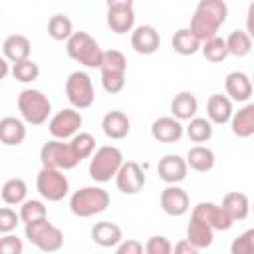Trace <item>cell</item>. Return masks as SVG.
<instances>
[{
  "mask_svg": "<svg viewBox=\"0 0 254 254\" xmlns=\"http://www.w3.org/2000/svg\"><path fill=\"white\" fill-rule=\"evenodd\" d=\"M228 6L222 0H202L196 6V12L190 20V32L202 42H208L216 36L218 28L226 22Z\"/></svg>",
  "mask_w": 254,
  "mask_h": 254,
  "instance_id": "obj_1",
  "label": "cell"
},
{
  "mask_svg": "<svg viewBox=\"0 0 254 254\" xmlns=\"http://www.w3.org/2000/svg\"><path fill=\"white\" fill-rule=\"evenodd\" d=\"M109 206V194L99 187H83L73 192L69 200V208L79 218H89L93 214L103 212Z\"/></svg>",
  "mask_w": 254,
  "mask_h": 254,
  "instance_id": "obj_2",
  "label": "cell"
},
{
  "mask_svg": "<svg viewBox=\"0 0 254 254\" xmlns=\"http://www.w3.org/2000/svg\"><path fill=\"white\" fill-rule=\"evenodd\" d=\"M67 54L71 60L83 64L85 67H99L103 50L87 32H73L67 40Z\"/></svg>",
  "mask_w": 254,
  "mask_h": 254,
  "instance_id": "obj_3",
  "label": "cell"
},
{
  "mask_svg": "<svg viewBox=\"0 0 254 254\" xmlns=\"http://www.w3.org/2000/svg\"><path fill=\"white\" fill-rule=\"evenodd\" d=\"M26 238L38 246L42 252H58L64 244V234L60 228H56L48 218L28 222L26 224Z\"/></svg>",
  "mask_w": 254,
  "mask_h": 254,
  "instance_id": "obj_4",
  "label": "cell"
},
{
  "mask_svg": "<svg viewBox=\"0 0 254 254\" xmlns=\"http://www.w3.org/2000/svg\"><path fill=\"white\" fill-rule=\"evenodd\" d=\"M121 165H123L121 151L117 147L105 145L93 155V159L89 163V177L97 183H107L113 175H117Z\"/></svg>",
  "mask_w": 254,
  "mask_h": 254,
  "instance_id": "obj_5",
  "label": "cell"
},
{
  "mask_svg": "<svg viewBox=\"0 0 254 254\" xmlns=\"http://www.w3.org/2000/svg\"><path fill=\"white\" fill-rule=\"evenodd\" d=\"M22 117L32 125H42L50 115V99L38 89H24L18 97Z\"/></svg>",
  "mask_w": 254,
  "mask_h": 254,
  "instance_id": "obj_6",
  "label": "cell"
},
{
  "mask_svg": "<svg viewBox=\"0 0 254 254\" xmlns=\"http://www.w3.org/2000/svg\"><path fill=\"white\" fill-rule=\"evenodd\" d=\"M40 161L42 167L46 169H58V171H67L77 167V157L73 155L69 143H62V141H50L42 147L40 151Z\"/></svg>",
  "mask_w": 254,
  "mask_h": 254,
  "instance_id": "obj_7",
  "label": "cell"
},
{
  "mask_svg": "<svg viewBox=\"0 0 254 254\" xmlns=\"http://www.w3.org/2000/svg\"><path fill=\"white\" fill-rule=\"evenodd\" d=\"M36 187H38V192L50 202L62 200L69 190V183L65 175L58 169H46V167H42V171L38 173Z\"/></svg>",
  "mask_w": 254,
  "mask_h": 254,
  "instance_id": "obj_8",
  "label": "cell"
},
{
  "mask_svg": "<svg viewBox=\"0 0 254 254\" xmlns=\"http://www.w3.org/2000/svg\"><path fill=\"white\" fill-rule=\"evenodd\" d=\"M65 93H67V99L71 101V105L77 107V109H87L93 103V99H95L91 79L83 71H73L67 77V81H65Z\"/></svg>",
  "mask_w": 254,
  "mask_h": 254,
  "instance_id": "obj_9",
  "label": "cell"
},
{
  "mask_svg": "<svg viewBox=\"0 0 254 254\" xmlns=\"http://www.w3.org/2000/svg\"><path fill=\"white\" fill-rule=\"evenodd\" d=\"M135 24L131 0H117L107 4V26L115 34H127Z\"/></svg>",
  "mask_w": 254,
  "mask_h": 254,
  "instance_id": "obj_10",
  "label": "cell"
},
{
  "mask_svg": "<svg viewBox=\"0 0 254 254\" xmlns=\"http://www.w3.org/2000/svg\"><path fill=\"white\" fill-rule=\"evenodd\" d=\"M115 183L123 194H137L145 187V173L139 167V163L127 161L119 167V171L115 175Z\"/></svg>",
  "mask_w": 254,
  "mask_h": 254,
  "instance_id": "obj_11",
  "label": "cell"
},
{
  "mask_svg": "<svg viewBox=\"0 0 254 254\" xmlns=\"http://www.w3.org/2000/svg\"><path fill=\"white\" fill-rule=\"evenodd\" d=\"M81 115L79 111L75 109H62L58 111L52 119H50V133L56 137V139H67V137H73L77 133V129L81 127Z\"/></svg>",
  "mask_w": 254,
  "mask_h": 254,
  "instance_id": "obj_12",
  "label": "cell"
},
{
  "mask_svg": "<svg viewBox=\"0 0 254 254\" xmlns=\"http://www.w3.org/2000/svg\"><path fill=\"white\" fill-rule=\"evenodd\" d=\"M192 218L202 222V224H206V226H210L212 230H228L232 226V220L228 218V214L220 206H216L212 202L196 204L194 210H192Z\"/></svg>",
  "mask_w": 254,
  "mask_h": 254,
  "instance_id": "obj_13",
  "label": "cell"
},
{
  "mask_svg": "<svg viewBox=\"0 0 254 254\" xmlns=\"http://www.w3.org/2000/svg\"><path fill=\"white\" fill-rule=\"evenodd\" d=\"M161 208L169 216H183L189 210V196H187V192L181 187H177V185H169L161 192Z\"/></svg>",
  "mask_w": 254,
  "mask_h": 254,
  "instance_id": "obj_14",
  "label": "cell"
},
{
  "mask_svg": "<svg viewBox=\"0 0 254 254\" xmlns=\"http://www.w3.org/2000/svg\"><path fill=\"white\" fill-rule=\"evenodd\" d=\"M131 46L137 54H155L161 46V36L153 26H139L131 36Z\"/></svg>",
  "mask_w": 254,
  "mask_h": 254,
  "instance_id": "obj_15",
  "label": "cell"
},
{
  "mask_svg": "<svg viewBox=\"0 0 254 254\" xmlns=\"http://www.w3.org/2000/svg\"><path fill=\"white\" fill-rule=\"evenodd\" d=\"M157 171H159V177L169 183V185H175V183H181L185 177H187V163L185 159H181L179 155H165L159 165H157Z\"/></svg>",
  "mask_w": 254,
  "mask_h": 254,
  "instance_id": "obj_16",
  "label": "cell"
},
{
  "mask_svg": "<svg viewBox=\"0 0 254 254\" xmlns=\"http://www.w3.org/2000/svg\"><path fill=\"white\" fill-rule=\"evenodd\" d=\"M151 135L159 143H175L183 137V125L173 117H159L151 125Z\"/></svg>",
  "mask_w": 254,
  "mask_h": 254,
  "instance_id": "obj_17",
  "label": "cell"
},
{
  "mask_svg": "<svg viewBox=\"0 0 254 254\" xmlns=\"http://www.w3.org/2000/svg\"><path fill=\"white\" fill-rule=\"evenodd\" d=\"M101 127L109 139H123L131 131V121L123 111H109V113H105Z\"/></svg>",
  "mask_w": 254,
  "mask_h": 254,
  "instance_id": "obj_18",
  "label": "cell"
},
{
  "mask_svg": "<svg viewBox=\"0 0 254 254\" xmlns=\"http://www.w3.org/2000/svg\"><path fill=\"white\" fill-rule=\"evenodd\" d=\"M228 218L234 222V220H244L248 216V210H250V200L244 192H238V190H232L228 194H224L222 198V206H220Z\"/></svg>",
  "mask_w": 254,
  "mask_h": 254,
  "instance_id": "obj_19",
  "label": "cell"
},
{
  "mask_svg": "<svg viewBox=\"0 0 254 254\" xmlns=\"http://www.w3.org/2000/svg\"><path fill=\"white\" fill-rule=\"evenodd\" d=\"M224 87H226V93L230 95V99H234V101H248L252 95V83H250L248 75L242 71L228 73Z\"/></svg>",
  "mask_w": 254,
  "mask_h": 254,
  "instance_id": "obj_20",
  "label": "cell"
},
{
  "mask_svg": "<svg viewBox=\"0 0 254 254\" xmlns=\"http://www.w3.org/2000/svg\"><path fill=\"white\" fill-rule=\"evenodd\" d=\"M196 109H198V101L190 91H181L171 101V113L177 117V121H187V119L190 121Z\"/></svg>",
  "mask_w": 254,
  "mask_h": 254,
  "instance_id": "obj_21",
  "label": "cell"
},
{
  "mask_svg": "<svg viewBox=\"0 0 254 254\" xmlns=\"http://www.w3.org/2000/svg\"><path fill=\"white\" fill-rule=\"evenodd\" d=\"M2 50H4V56H6L10 62L20 64V62L28 60L32 46H30V40H28L26 36H22V34H12V36H8V38L4 40Z\"/></svg>",
  "mask_w": 254,
  "mask_h": 254,
  "instance_id": "obj_22",
  "label": "cell"
},
{
  "mask_svg": "<svg viewBox=\"0 0 254 254\" xmlns=\"http://www.w3.org/2000/svg\"><path fill=\"white\" fill-rule=\"evenodd\" d=\"M26 139V127L16 117H4L0 121V141L8 147H16Z\"/></svg>",
  "mask_w": 254,
  "mask_h": 254,
  "instance_id": "obj_23",
  "label": "cell"
},
{
  "mask_svg": "<svg viewBox=\"0 0 254 254\" xmlns=\"http://www.w3.org/2000/svg\"><path fill=\"white\" fill-rule=\"evenodd\" d=\"M91 240L97 242L99 246H105V248L115 246L121 240V228L115 222H109V220L97 222L91 228Z\"/></svg>",
  "mask_w": 254,
  "mask_h": 254,
  "instance_id": "obj_24",
  "label": "cell"
},
{
  "mask_svg": "<svg viewBox=\"0 0 254 254\" xmlns=\"http://www.w3.org/2000/svg\"><path fill=\"white\" fill-rule=\"evenodd\" d=\"M206 113L212 123H226L232 117V101L226 95L214 93L206 103Z\"/></svg>",
  "mask_w": 254,
  "mask_h": 254,
  "instance_id": "obj_25",
  "label": "cell"
},
{
  "mask_svg": "<svg viewBox=\"0 0 254 254\" xmlns=\"http://www.w3.org/2000/svg\"><path fill=\"white\" fill-rule=\"evenodd\" d=\"M214 240V230L194 218H190L189 226H187V242H190L196 250L200 248H208Z\"/></svg>",
  "mask_w": 254,
  "mask_h": 254,
  "instance_id": "obj_26",
  "label": "cell"
},
{
  "mask_svg": "<svg viewBox=\"0 0 254 254\" xmlns=\"http://www.w3.org/2000/svg\"><path fill=\"white\" fill-rule=\"evenodd\" d=\"M232 133L240 139H248L254 135V105L252 103L232 115Z\"/></svg>",
  "mask_w": 254,
  "mask_h": 254,
  "instance_id": "obj_27",
  "label": "cell"
},
{
  "mask_svg": "<svg viewBox=\"0 0 254 254\" xmlns=\"http://www.w3.org/2000/svg\"><path fill=\"white\" fill-rule=\"evenodd\" d=\"M185 163H187V167H190L198 173H206L214 167V153L202 145H196V147L189 149Z\"/></svg>",
  "mask_w": 254,
  "mask_h": 254,
  "instance_id": "obj_28",
  "label": "cell"
},
{
  "mask_svg": "<svg viewBox=\"0 0 254 254\" xmlns=\"http://www.w3.org/2000/svg\"><path fill=\"white\" fill-rule=\"evenodd\" d=\"M171 44H173V50L177 54H181V56H192V54H196L200 50V40L189 28L177 30L173 40H171Z\"/></svg>",
  "mask_w": 254,
  "mask_h": 254,
  "instance_id": "obj_29",
  "label": "cell"
},
{
  "mask_svg": "<svg viewBox=\"0 0 254 254\" xmlns=\"http://www.w3.org/2000/svg\"><path fill=\"white\" fill-rule=\"evenodd\" d=\"M48 34H50V38H54V40H58V42L69 40L71 34H73V24H71V20H69L67 16L56 14V16H52L50 22H48Z\"/></svg>",
  "mask_w": 254,
  "mask_h": 254,
  "instance_id": "obj_30",
  "label": "cell"
},
{
  "mask_svg": "<svg viewBox=\"0 0 254 254\" xmlns=\"http://www.w3.org/2000/svg\"><path fill=\"white\" fill-rule=\"evenodd\" d=\"M224 42H226L228 54L238 56V58L250 54V50H252V38H250L244 30H234V32H230V36H228Z\"/></svg>",
  "mask_w": 254,
  "mask_h": 254,
  "instance_id": "obj_31",
  "label": "cell"
},
{
  "mask_svg": "<svg viewBox=\"0 0 254 254\" xmlns=\"http://www.w3.org/2000/svg\"><path fill=\"white\" fill-rule=\"evenodd\" d=\"M26 192H28V187L22 179L14 177V179H8L2 187V200L6 204H20L24 202L26 198Z\"/></svg>",
  "mask_w": 254,
  "mask_h": 254,
  "instance_id": "obj_32",
  "label": "cell"
},
{
  "mask_svg": "<svg viewBox=\"0 0 254 254\" xmlns=\"http://www.w3.org/2000/svg\"><path fill=\"white\" fill-rule=\"evenodd\" d=\"M187 135L194 143H204V141H208L212 137V125L206 119L194 117V119H190V123L187 127Z\"/></svg>",
  "mask_w": 254,
  "mask_h": 254,
  "instance_id": "obj_33",
  "label": "cell"
},
{
  "mask_svg": "<svg viewBox=\"0 0 254 254\" xmlns=\"http://www.w3.org/2000/svg\"><path fill=\"white\" fill-rule=\"evenodd\" d=\"M202 54H204V58H206L208 62H212V64H218V62L226 60V56H228V50H226V42H224L222 38L214 36L212 40L204 42V46H202Z\"/></svg>",
  "mask_w": 254,
  "mask_h": 254,
  "instance_id": "obj_34",
  "label": "cell"
},
{
  "mask_svg": "<svg viewBox=\"0 0 254 254\" xmlns=\"http://www.w3.org/2000/svg\"><path fill=\"white\" fill-rule=\"evenodd\" d=\"M99 69L101 71H121V73H125V69H127V58L119 50H107V52H103Z\"/></svg>",
  "mask_w": 254,
  "mask_h": 254,
  "instance_id": "obj_35",
  "label": "cell"
},
{
  "mask_svg": "<svg viewBox=\"0 0 254 254\" xmlns=\"http://www.w3.org/2000/svg\"><path fill=\"white\" fill-rule=\"evenodd\" d=\"M69 147H71L73 155L77 157V161H81V159H87V157L93 153V149H95V139H93V135H89V133H79V135H75V137L71 139Z\"/></svg>",
  "mask_w": 254,
  "mask_h": 254,
  "instance_id": "obj_36",
  "label": "cell"
},
{
  "mask_svg": "<svg viewBox=\"0 0 254 254\" xmlns=\"http://www.w3.org/2000/svg\"><path fill=\"white\" fill-rule=\"evenodd\" d=\"M12 75H14V79H18V81H22V83H28V81L38 79L40 67H38V64H34L32 60H24V62H20V64H14Z\"/></svg>",
  "mask_w": 254,
  "mask_h": 254,
  "instance_id": "obj_37",
  "label": "cell"
},
{
  "mask_svg": "<svg viewBox=\"0 0 254 254\" xmlns=\"http://www.w3.org/2000/svg\"><path fill=\"white\" fill-rule=\"evenodd\" d=\"M20 218L28 224V222H36V220H44L46 218V206L40 200H26L22 204L20 210Z\"/></svg>",
  "mask_w": 254,
  "mask_h": 254,
  "instance_id": "obj_38",
  "label": "cell"
},
{
  "mask_svg": "<svg viewBox=\"0 0 254 254\" xmlns=\"http://www.w3.org/2000/svg\"><path fill=\"white\" fill-rule=\"evenodd\" d=\"M230 254H254V230H246L230 244Z\"/></svg>",
  "mask_w": 254,
  "mask_h": 254,
  "instance_id": "obj_39",
  "label": "cell"
},
{
  "mask_svg": "<svg viewBox=\"0 0 254 254\" xmlns=\"http://www.w3.org/2000/svg\"><path fill=\"white\" fill-rule=\"evenodd\" d=\"M101 85L107 93H119L125 85V73H121V71H101Z\"/></svg>",
  "mask_w": 254,
  "mask_h": 254,
  "instance_id": "obj_40",
  "label": "cell"
},
{
  "mask_svg": "<svg viewBox=\"0 0 254 254\" xmlns=\"http://www.w3.org/2000/svg\"><path fill=\"white\" fill-rule=\"evenodd\" d=\"M173 246L169 242V238L165 236H151L145 244V252L147 254H171Z\"/></svg>",
  "mask_w": 254,
  "mask_h": 254,
  "instance_id": "obj_41",
  "label": "cell"
},
{
  "mask_svg": "<svg viewBox=\"0 0 254 254\" xmlns=\"http://www.w3.org/2000/svg\"><path fill=\"white\" fill-rule=\"evenodd\" d=\"M18 218H20V216H18L12 208H8V206L0 208V232H4V234L12 232V230L18 226Z\"/></svg>",
  "mask_w": 254,
  "mask_h": 254,
  "instance_id": "obj_42",
  "label": "cell"
},
{
  "mask_svg": "<svg viewBox=\"0 0 254 254\" xmlns=\"http://www.w3.org/2000/svg\"><path fill=\"white\" fill-rule=\"evenodd\" d=\"M22 240L14 234H6L0 238V254H22Z\"/></svg>",
  "mask_w": 254,
  "mask_h": 254,
  "instance_id": "obj_43",
  "label": "cell"
},
{
  "mask_svg": "<svg viewBox=\"0 0 254 254\" xmlns=\"http://www.w3.org/2000/svg\"><path fill=\"white\" fill-rule=\"evenodd\" d=\"M115 254H143V244H141L139 240H135V238L125 240V242L117 248Z\"/></svg>",
  "mask_w": 254,
  "mask_h": 254,
  "instance_id": "obj_44",
  "label": "cell"
},
{
  "mask_svg": "<svg viewBox=\"0 0 254 254\" xmlns=\"http://www.w3.org/2000/svg\"><path fill=\"white\" fill-rule=\"evenodd\" d=\"M171 254H198V250H196L190 242H187V240H179V242L175 244V248L171 250Z\"/></svg>",
  "mask_w": 254,
  "mask_h": 254,
  "instance_id": "obj_45",
  "label": "cell"
},
{
  "mask_svg": "<svg viewBox=\"0 0 254 254\" xmlns=\"http://www.w3.org/2000/svg\"><path fill=\"white\" fill-rule=\"evenodd\" d=\"M246 34L252 38L254 34V4H250L248 8V18H246Z\"/></svg>",
  "mask_w": 254,
  "mask_h": 254,
  "instance_id": "obj_46",
  "label": "cell"
},
{
  "mask_svg": "<svg viewBox=\"0 0 254 254\" xmlns=\"http://www.w3.org/2000/svg\"><path fill=\"white\" fill-rule=\"evenodd\" d=\"M8 75V62L4 58H0V81Z\"/></svg>",
  "mask_w": 254,
  "mask_h": 254,
  "instance_id": "obj_47",
  "label": "cell"
}]
</instances>
